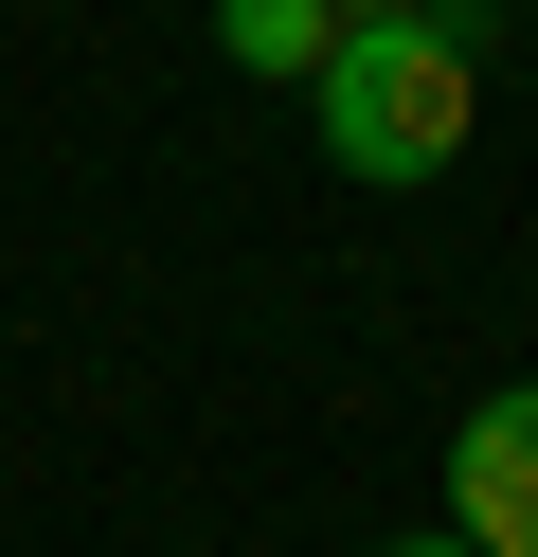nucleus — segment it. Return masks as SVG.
Instances as JSON below:
<instances>
[{
  "instance_id": "1",
  "label": "nucleus",
  "mask_w": 538,
  "mask_h": 557,
  "mask_svg": "<svg viewBox=\"0 0 538 557\" xmlns=\"http://www.w3.org/2000/svg\"><path fill=\"white\" fill-rule=\"evenodd\" d=\"M305 90H323V162L341 181H430L466 145V109H485V73H466L449 18H341V54Z\"/></svg>"
},
{
  "instance_id": "3",
  "label": "nucleus",
  "mask_w": 538,
  "mask_h": 557,
  "mask_svg": "<svg viewBox=\"0 0 538 557\" xmlns=\"http://www.w3.org/2000/svg\"><path fill=\"white\" fill-rule=\"evenodd\" d=\"M215 54H234V73H323L341 18H323V0H215Z\"/></svg>"
},
{
  "instance_id": "4",
  "label": "nucleus",
  "mask_w": 538,
  "mask_h": 557,
  "mask_svg": "<svg viewBox=\"0 0 538 557\" xmlns=\"http://www.w3.org/2000/svg\"><path fill=\"white\" fill-rule=\"evenodd\" d=\"M341 18H430V0H341Z\"/></svg>"
},
{
  "instance_id": "2",
  "label": "nucleus",
  "mask_w": 538,
  "mask_h": 557,
  "mask_svg": "<svg viewBox=\"0 0 538 557\" xmlns=\"http://www.w3.org/2000/svg\"><path fill=\"white\" fill-rule=\"evenodd\" d=\"M449 540L466 557H538V396H485L449 432Z\"/></svg>"
},
{
  "instance_id": "5",
  "label": "nucleus",
  "mask_w": 538,
  "mask_h": 557,
  "mask_svg": "<svg viewBox=\"0 0 538 557\" xmlns=\"http://www.w3.org/2000/svg\"><path fill=\"white\" fill-rule=\"evenodd\" d=\"M377 557H466V540H377Z\"/></svg>"
}]
</instances>
